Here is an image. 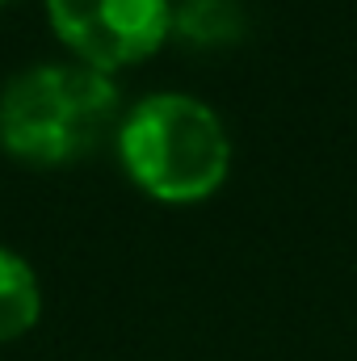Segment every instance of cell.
Here are the masks:
<instances>
[{
	"instance_id": "cell-1",
	"label": "cell",
	"mask_w": 357,
	"mask_h": 361,
	"mask_svg": "<svg viewBox=\"0 0 357 361\" xmlns=\"http://www.w3.org/2000/svg\"><path fill=\"white\" fill-rule=\"evenodd\" d=\"M118 114L114 80L89 63H38L0 92V143L30 164H63L92 152Z\"/></svg>"
},
{
	"instance_id": "cell-2",
	"label": "cell",
	"mask_w": 357,
	"mask_h": 361,
	"mask_svg": "<svg viewBox=\"0 0 357 361\" xmlns=\"http://www.w3.org/2000/svg\"><path fill=\"white\" fill-rule=\"evenodd\" d=\"M122 164L160 202H198L231 169V143L219 114L189 92L143 97L118 135Z\"/></svg>"
},
{
	"instance_id": "cell-3",
	"label": "cell",
	"mask_w": 357,
	"mask_h": 361,
	"mask_svg": "<svg viewBox=\"0 0 357 361\" xmlns=\"http://www.w3.org/2000/svg\"><path fill=\"white\" fill-rule=\"evenodd\" d=\"M55 34L89 68H126L173 34V0H47Z\"/></svg>"
},
{
	"instance_id": "cell-4",
	"label": "cell",
	"mask_w": 357,
	"mask_h": 361,
	"mask_svg": "<svg viewBox=\"0 0 357 361\" xmlns=\"http://www.w3.org/2000/svg\"><path fill=\"white\" fill-rule=\"evenodd\" d=\"M38 311L42 290L34 269L17 252L0 248V341H17L21 332H30L38 324Z\"/></svg>"
},
{
	"instance_id": "cell-5",
	"label": "cell",
	"mask_w": 357,
	"mask_h": 361,
	"mask_svg": "<svg viewBox=\"0 0 357 361\" xmlns=\"http://www.w3.org/2000/svg\"><path fill=\"white\" fill-rule=\"evenodd\" d=\"M173 34L193 47H227L244 34V8L240 0H177Z\"/></svg>"
}]
</instances>
